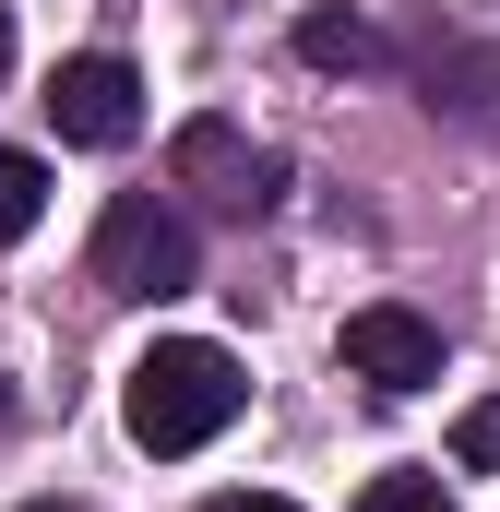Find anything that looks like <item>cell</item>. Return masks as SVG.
Wrapping results in <instances>:
<instances>
[{
  "instance_id": "4fadbf2b",
  "label": "cell",
  "mask_w": 500,
  "mask_h": 512,
  "mask_svg": "<svg viewBox=\"0 0 500 512\" xmlns=\"http://www.w3.org/2000/svg\"><path fill=\"white\" fill-rule=\"evenodd\" d=\"M24 512H84V501H24Z\"/></svg>"
},
{
  "instance_id": "6da1fadb",
  "label": "cell",
  "mask_w": 500,
  "mask_h": 512,
  "mask_svg": "<svg viewBox=\"0 0 500 512\" xmlns=\"http://www.w3.org/2000/svg\"><path fill=\"white\" fill-rule=\"evenodd\" d=\"M239 358L215 346V334H167V346H143L120 382V429L143 441V453H203L227 417H239Z\"/></svg>"
},
{
  "instance_id": "ba28073f",
  "label": "cell",
  "mask_w": 500,
  "mask_h": 512,
  "mask_svg": "<svg viewBox=\"0 0 500 512\" xmlns=\"http://www.w3.org/2000/svg\"><path fill=\"white\" fill-rule=\"evenodd\" d=\"M36 215H48V167H36L24 143H0V251L36 239Z\"/></svg>"
},
{
  "instance_id": "7a4b0ae2",
  "label": "cell",
  "mask_w": 500,
  "mask_h": 512,
  "mask_svg": "<svg viewBox=\"0 0 500 512\" xmlns=\"http://www.w3.org/2000/svg\"><path fill=\"white\" fill-rule=\"evenodd\" d=\"M96 286H108V298H179V286H203L191 215H179L167 191H120V203L96 215Z\"/></svg>"
},
{
  "instance_id": "277c9868",
  "label": "cell",
  "mask_w": 500,
  "mask_h": 512,
  "mask_svg": "<svg viewBox=\"0 0 500 512\" xmlns=\"http://www.w3.org/2000/svg\"><path fill=\"white\" fill-rule=\"evenodd\" d=\"M48 120H60V143H96V155H120L131 131H143V72H131L120 48H84V60H60V72H48Z\"/></svg>"
},
{
  "instance_id": "9c48e42d",
  "label": "cell",
  "mask_w": 500,
  "mask_h": 512,
  "mask_svg": "<svg viewBox=\"0 0 500 512\" xmlns=\"http://www.w3.org/2000/svg\"><path fill=\"white\" fill-rule=\"evenodd\" d=\"M358 512H465V501H453L429 465H393V477H370V489H358Z\"/></svg>"
},
{
  "instance_id": "52a82bcc",
  "label": "cell",
  "mask_w": 500,
  "mask_h": 512,
  "mask_svg": "<svg viewBox=\"0 0 500 512\" xmlns=\"http://www.w3.org/2000/svg\"><path fill=\"white\" fill-rule=\"evenodd\" d=\"M298 60H310V72H370L381 36L358 24V12H310V24H298Z\"/></svg>"
},
{
  "instance_id": "7c38bea8",
  "label": "cell",
  "mask_w": 500,
  "mask_h": 512,
  "mask_svg": "<svg viewBox=\"0 0 500 512\" xmlns=\"http://www.w3.org/2000/svg\"><path fill=\"white\" fill-rule=\"evenodd\" d=\"M0 72H12V12H0Z\"/></svg>"
},
{
  "instance_id": "30bf717a",
  "label": "cell",
  "mask_w": 500,
  "mask_h": 512,
  "mask_svg": "<svg viewBox=\"0 0 500 512\" xmlns=\"http://www.w3.org/2000/svg\"><path fill=\"white\" fill-rule=\"evenodd\" d=\"M453 453H465V465H500V393H489V405H465V429H453Z\"/></svg>"
},
{
  "instance_id": "8fae6325",
  "label": "cell",
  "mask_w": 500,
  "mask_h": 512,
  "mask_svg": "<svg viewBox=\"0 0 500 512\" xmlns=\"http://www.w3.org/2000/svg\"><path fill=\"white\" fill-rule=\"evenodd\" d=\"M191 512H298L286 489H215V501H191Z\"/></svg>"
},
{
  "instance_id": "5b68a950",
  "label": "cell",
  "mask_w": 500,
  "mask_h": 512,
  "mask_svg": "<svg viewBox=\"0 0 500 512\" xmlns=\"http://www.w3.org/2000/svg\"><path fill=\"white\" fill-rule=\"evenodd\" d=\"M334 358L370 393H429L441 382V322H417V310L381 298V310H346V346H334Z\"/></svg>"
},
{
  "instance_id": "8992f818",
  "label": "cell",
  "mask_w": 500,
  "mask_h": 512,
  "mask_svg": "<svg viewBox=\"0 0 500 512\" xmlns=\"http://www.w3.org/2000/svg\"><path fill=\"white\" fill-rule=\"evenodd\" d=\"M417 84H429V108H453V120L500 131V60H489V48H465V36H429Z\"/></svg>"
},
{
  "instance_id": "3957f363",
  "label": "cell",
  "mask_w": 500,
  "mask_h": 512,
  "mask_svg": "<svg viewBox=\"0 0 500 512\" xmlns=\"http://www.w3.org/2000/svg\"><path fill=\"white\" fill-rule=\"evenodd\" d=\"M167 167H179V191H203L215 215H274V191H286V155L274 143H250L239 120H179V143H167Z\"/></svg>"
}]
</instances>
